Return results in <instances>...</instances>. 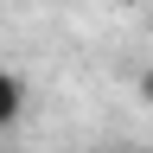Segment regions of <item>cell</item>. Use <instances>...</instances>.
<instances>
[{
    "mask_svg": "<svg viewBox=\"0 0 153 153\" xmlns=\"http://www.w3.org/2000/svg\"><path fill=\"white\" fill-rule=\"evenodd\" d=\"M19 115H26V76H19V70H0V134H7Z\"/></svg>",
    "mask_w": 153,
    "mask_h": 153,
    "instance_id": "cell-1",
    "label": "cell"
},
{
    "mask_svg": "<svg viewBox=\"0 0 153 153\" xmlns=\"http://www.w3.org/2000/svg\"><path fill=\"white\" fill-rule=\"evenodd\" d=\"M140 96H147V102H153V70H140Z\"/></svg>",
    "mask_w": 153,
    "mask_h": 153,
    "instance_id": "cell-2",
    "label": "cell"
}]
</instances>
